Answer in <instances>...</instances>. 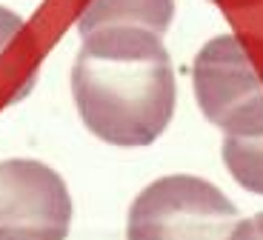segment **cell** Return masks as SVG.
<instances>
[{"label": "cell", "instance_id": "cell-7", "mask_svg": "<svg viewBox=\"0 0 263 240\" xmlns=\"http://www.w3.org/2000/svg\"><path fill=\"white\" fill-rule=\"evenodd\" d=\"M17 32H23V17H20V14H14L12 9L0 6V52L12 43V38Z\"/></svg>", "mask_w": 263, "mask_h": 240}, {"label": "cell", "instance_id": "cell-5", "mask_svg": "<svg viewBox=\"0 0 263 240\" xmlns=\"http://www.w3.org/2000/svg\"><path fill=\"white\" fill-rule=\"evenodd\" d=\"M175 17V0H92L78 20V32L89 34L103 26H143L166 34Z\"/></svg>", "mask_w": 263, "mask_h": 240}, {"label": "cell", "instance_id": "cell-2", "mask_svg": "<svg viewBox=\"0 0 263 240\" xmlns=\"http://www.w3.org/2000/svg\"><path fill=\"white\" fill-rule=\"evenodd\" d=\"M237 223V206L215 183L166 175L135 197L126 240H232Z\"/></svg>", "mask_w": 263, "mask_h": 240}, {"label": "cell", "instance_id": "cell-1", "mask_svg": "<svg viewBox=\"0 0 263 240\" xmlns=\"http://www.w3.org/2000/svg\"><path fill=\"white\" fill-rule=\"evenodd\" d=\"M163 34L103 26L83 34L72 66V98L83 126L103 143L152 146L175 115V71Z\"/></svg>", "mask_w": 263, "mask_h": 240}, {"label": "cell", "instance_id": "cell-4", "mask_svg": "<svg viewBox=\"0 0 263 240\" xmlns=\"http://www.w3.org/2000/svg\"><path fill=\"white\" fill-rule=\"evenodd\" d=\"M72 195L63 177L40 160L0 163V240H66Z\"/></svg>", "mask_w": 263, "mask_h": 240}, {"label": "cell", "instance_id": "cell-3", "mask_svg": "<svg viewBox=\"0 0 263 240\" xmlns=\"http://www.w3.org/2000/svg\"><path fill=\"white\" fill-rule=\"evenodd\" d=\"M197 106L232 137L263 135V80L235 34L206 40L192 63Z\"/></svg>", "mask_w": 263, "mask_h": 240}, {"label": "cell", "instance_id": "cell-6", "mask_svg": "<svg viewBox=\"0 0 263 240\" xmlns=\"http://www.w3.org/2000/svg\"><path fill=\"white\" fill-rule=\"evenodd\" d=\"M223 163L229 175L246 192L263 195V135L257 137H223Z\"/></svg>", "mask_w": 263, "mask_h": 240}, {"label": "cell", "instance_id": "cell-8", "mask_svg": "<svg viewBox=\"0 0 263 240\" xmlns=\"http://www.w3.org/2000/svg\"><path fill=\"white\" fill-rule=\"evenodd\" d=\"M232 240H263V212L249 217V220H240L232 234Z\"/></svg>", "mask_w": 263, "mask_h": 240}]
</instances>
